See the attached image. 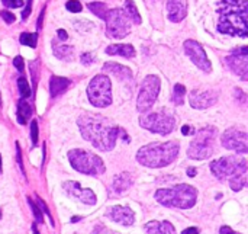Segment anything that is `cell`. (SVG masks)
<instances>
[{"instance_id": "1", "label": "cell", "mask_w": 248, "mask_h": 234, "mask_svg": "<svg viewBox=\"0 0 248 234\" xmlns=\"http://www.w3.org/2000/svg\"><path fill=\"white\" fill-rule=\"evenodd\" d=\"M77 125L83 138L90 141L93 147L100 151L113 150L119 135V127L113 125L109 119L102 115L86 114L78 118Z\"/></svg>"}, {"instance_id": "2", "label": "cell", "mask_w": 248, "mask_h": 234, "mask_svg": "<svg viewBox=\"0 0 248 234\" xmlns=\"http://www.w3.org/2000/svg\"><path fill=\"white\" fill-rule=\"evenodd\" d=\"M180 151V146L176 141L167 143H151L141 147L137 153V160L147 167L157 169L171 165Z\"/></svg>"}, {"instance_id": "3", "label": "cell", "mask_w": 248, "mask_h": 234, "mask_svg": "<svg viewBox=\"0 0 248 234\" xmlns=\"http://www.w3.org/2000/svg\"><path fill=\"white\" fill-rule=\"evenodd\" d=\"M155 201L167 208L189 210L196 204L198 191L186 184L176 185L173 188H163L155 192Z\"/></svg>"}, {"instance_id": "4", "label": "cell", "mask_w": 248, "mask_h": 234, "mask_svg": "<svg viewBox=\"0 0 248 234\" xmlns=\"http://www.w3.org/2000/svg\"><path fill=\"white\" fill-rule=\"evenodd\" d=\"M221 19L218 29L222 33L238 35L246 38L248 35V7L243 6H228L219 10Z\"/></svg>"}, {"instance_id": "5", "label": "cell", "mask_w": 248, "mask_h": 234, "mask_svg": "<svg viewBox=\"0 0 248 234\" xmlns=\"http://www.w3.org/2000/svg\"><path fill=\"white\" fill-rule=\"evenodd\" d=\"M68 160L74 170L84 173V175L100 176L106 170L103 160L97 154L87 151V150H81V149L71 150L68 153Z\"/></svg>"}, {"instance_id": "6", "label": "cell", "mask_w": 248, "mask_h": 234, "mask_svg": "<svg viewBox=\"0 0 248 234\" xmlns=\"http://www.w3.org/2000/svg\"><path fill=\"white\" fill-rule=\"evenodd\" d=\"M195 138L189 144L187 156L193 160H205L214 154L215 150V137L217 128L215 127H205L195 133Z\"/></svg>"}, {"instance_id": "7", "label": "cell", "mask_w": 248, "mask_h": 234, "mask_svg": "<svg viewBox=\"0 0 248 234\" xmlns=\"http://www.w3.org/2000/svg\"><path fill=\"white\" fill-rule=\"evenodd\" d=\"M140 124L142 128L160 134V135H167L174 130L176 125V118L171 111L163 108L160 111H155L153 114L144 115L140 118Z\"/></svg>"}, {"instance_id": "8", "label": "cell", "mask_w": 248, "mask_h": 234, "mask_svg": "<svg viewBox=\"0 0 248 234\" xmlns=\"http://www.w3.org/2000/svg\"><path fill=\"white\" fill-rule=\"evenodd\" d=\"M87 96L92 105L106 108L112 103V84L108 76L97 74L87 86Z\"/></svg>"}, {"instance_id": "9", "label": "cell", "mask_w": 248, "mask_h": 234, "mask_svg": "<svg viewBox=\"0 0 248 234\" xmlns=\"http://www.w3.org/2000/svg\"><path fill=\"white\" fill-rule=\"evenodd\" d=\"M211 170L214 176L219 181L231 179L237 175L247 173V160L235 156L221 157L211 163Z\"/></svg>"}, {"instance_id": "10", "label": "cell", "mask_w": 248, "mask_h": 234, "mask_svg": "<svg viewBox=\"0 0 248 234\" xmlns=\"http://www.w3.org/2000/svg\"><path fill=\"white\" fill-rule=\"evenodd\" d=\"M105 20H106V33L110 38L122 39L131 32V23L132 22L124 9L109 10Z\"/></svg>"}, {"instance_id": "11", "label": "cell", "mask_w": 248, "mask_h": 234, "mask_svg": "<svg viewBox=\"0 0 248 234\" xmlns=\"http://www.w3.org/2000/svg\"><path fill=\"white\" fill-rule=\"evenodd\" d=\"M160 87H161V82L157 76L150 74L144 79L141 89H140V95H138V100H137V109L140 112H148L153 105L155 103L158 93H160Z\"/></svg>"}, {"instance_id": "12", "label": "cell", "mask_w": 248, "mask_h": 234, "mask_svg": "<svg viewBox=\"0 0 248 234\" xmlns=\"http://www.w3.org/2000/svg\"><path fill=\"white\" fill-rule=\"evenodd\" d=\"M222 146L228 150H234L238 153L248 151V135L246 131L230 128L222 134Z\"/></svg>"}, {"instance_id": "13", "label": "cell", "mask_w": 248, "mask_h": 234, "mask_svg": "<svg viewBox=\"0 0 248 234\" xmlns=\"http://www.w3.org/2000/svg\"><path fill=\"white\" fill-rule=\"evenodd\" d=\"M185 51L186 54L190 57V60L201 68L203 70L205 73H209L211 68H212V64L203 50V47L198 42V41H193V39H187L185 42Z\"/></svg>"}, {"instance_id": "14", "label": "cell", "mask_w": 248, "mask_h": 234, "mask_svg": "<svg viewBox=\"0 0 248 234\" xmlns=\"http://www.w3.org/2000/svg\"><path fill=\"white\" fill-rule=\"evenodd\" d=\"M227 64L230 66V68L238 74L240 77H243L244 80L248 77V48L247 47H241L238 50H234L231 55L227 57Z\"/></svg>"}, {"instance_id": "15", "label": "cell", "mask_w": 248, "mask_h": 234, "mask_svg": "<svg viewBox=\"0 0 248 234\" xmlns=\"http://www.w3.org/2000/svg\"><path fill=\"white\" fill-rule=\"evenodd\" d=\"M62 189L65 191V194L71 198H77L80 200L83 204L86 205H94L97 202V198H96V194L92 191V189H87V188H81L78 182H74V181H67L62 184Z\"/></svg>"}, {"instance_id": "16", "label": "cell", "mask_w": 248, "mask_h": 234, "mask_svg": "<svg viewBox=\"0 0 248 234\" xmlns=\"http://www.w3.org/2000/svg\"><path fill=\"white\" fill-rule=\"evenodd\" d=\"M189 102L195 109H206L218 102V93L211 89H195L189 96Z\"/></svg>"}, {"instance_id": "17", "label": "cell", "mask_w": 248, "mask_h": 234, "mask_svg": "<svg viewBox=\"0 0 248 234\" xmlns=\"http://www.w3.org/2000/svg\"><path fill=\"white\" fill-rule=\"evenodd\" d=\"M106 217L112 220L113 223L122 224V226H132L135 223V214L129 207H122V205H115L112 207L108 213Z\"/></svg>"}, {"instance_id": "18", "label": "cell", "mask_w": 248, "mask_h": 234, "mask_svg": "<svg viewBox=\"0 0 248 234\" xmlns=\"http://www.w3.org/2000/svg\"><path fill=\"white\" fill-rule=\"evenodd\" d=\"M167 13L171 22H180L186 17V1L185 0H167Z\"/></svg>"}, {"instance_id": "19", "label": "cell", "mask_w": 248, "mask_h": 234, "mask_svg": "<svg viewBox=\"0 0 248 234\" xmlns=\"http://www.w3.org/2000/svg\"><path fill=\"white\" fill-rule=\"evenodd\" d=\"M147 234H177L170 221H150L145 224Z\"/></svg>"}, {"instance_id": "20", "label": "cell", "mask_w": 248, "mask_h": 234, "mask_svg": "<svg viewBox=\"0 0 248 234\" xmlns=\"http://www.w3.org/2000/svg\"><path fill=\"white\" fill-rule=\"evenodd\" d=\"M106 54L109 55H122L125 58H134L135 57V48L128 44H113L106 48Z\"/></svg>"}, {"instance_id": "21", "label": "cell", "mask_w": 248, "mask_h": 234, "mask_svg": "<svg viewBox=\"0 0 248 234\" xmlns=\"http://www.w3.org/2000/svg\"><path fill=\"white\" fill-rule=\"evenodd\" d=\"M134 184V178L131 176V173L124 172L121 175H118L113 181V191L115 194H124L125 191H128Z\"/></svg>"}, {"instance_id": "22", "label": "cell", "mask_w": 248, "mask_h": 234, "mask_svg": "<svg viewBox=\"0 0 248 234\" xmlns=\"http://www.w3.org/2000/svg\"><path fill=\"white\" fill-rule=\"evenodd\" d=\"M103 68H105L106 71H109L110 74L116 76V77L121 79V80H128V79L132 77V71H131L128 67L121 66V64H118V63H106V64L103 66Z\"/></svg>"}, {"instance_id": "23", "label": "cell", "mask_w": 248, "mask_h": 234, "mask_svg": "<svg viewBox=\"0 0 248 234\" xmlns=\"http://www.w3.org/2000/svg\"><path fill=\"white\" fill-rule=\"evenodd\" d=\"M70 84V80L65 77H60V76H52L49 80V93L52 98L58 96L60 93H62Z\"/></svg>"}, {"instance_id": "24", "label": "cell", "mask_w": 248, "mask_h": 234, "mask_svg": "<svg viewBox=\"0 0 248 234\" xmlns=\"http://www.w3.org/2000/svg\"><path fill=\"white\" fill-rule=\"evenodd\" d=\"M31 115H32V108L28 103V100L25 98H22L17 103V121H19V124H22V125L26 124L28 119L31 118Z\"/></svg>"}, {"instance_id": "25", "label": "cell", "mask_w": 248, "mask_h": 234, "mask_svg": "<svg viewBox=\"0 0 248 234\" xmlns=\"http://www.w3.org/2000/svg\"><path fill=\"white\" fill-rule=\"evenodd\" d=\"M54 54H55V57H58L61 60L70 61L73 54H74V48L71 45H57V44H54Z\"/></svg>"}, {"instance_id": "26", "label": "cell", "mask_w": 248, "mask_h": 234, "mask_svg": "<svg viewBox=\"0 0 248 234\" xmlns=\"http://www.w3.org/2000/svg\"><path fill=\"white\" fill-rule=\"evenodd\" d=\"M125 13L128 15V17L131 19L132 23H137L140 25L141 23V15L138 13V9H137V4L132 1V0H126L125 1Z\"/></svg>"}, {"instance_id": "27", "label": "cell", "mask_w": 248, "mask_h": 234, "mask_svg": "<svg viewBox=\"0 0 248 234\" xmlns=\"http://www.w3.org/2000/svg\"><path fill=\"white\" fill-rule=\"evenodd\" d=\"M230 185H231V189L234 192H238V191L244 189L247 186V173H241V175H237V176L231 178Z\"/></svg>"}, {"instance_id": "28", "label": "cell", "mask_w": 248, "mask_h": 234, "mask_svg": "<svg viewBox=\"0 0 248 234\" xmlns=\"http://www.w3.org/2000/svg\"><path fill=\"white\" fill-rule=\"evenodd\" d=\"M87 7H89L94 15H97L100 19H105V17H106V15H108V12H109L108 4H105V3H102V1L89 3V4H87Z\"/></svg>"}, {"instance_id": "29", "label": "cell", "mask_w": 248, "mask_h": 234, "mask_svg": "<svg viewBox=\"0 0 248 234\" xmlns=\"http://www.w3.org/2000/svg\"><path fill=\"white\" fill-rule=\"evenodd\" d=\"M185 95H186V87L183 84H176L173 90V100L176 105H183L185 102Z\"/></svg>"}, {"instance_id": "30", "label": "cell", "mask_w": 248, "mask_h": 234, "mask_svg": "<svg viewBox=\"0 0 248 234\" xmlns=\"http://www.w3.org/2000/svg\"><path fill=\"white\" fill-rule=\"evenodd\" d=\"M36 41H38V35L36 33H28V32H25V33L20 35V44L28 45L31 48H35L36 47Z\"/></svg>"}, {"instance_id": "31", "label": "cell", "mask_w": 248, "mask_h": 234, "mask_svg": "<svg viewBox=\"0 0 248 234\" xmlns=\"http://www.w3.org/2000/svg\"><path fill=\"white\" fill-rule=\"evenodd\" d=\"M17 87H19V93H20L22 98L26 99V98L31 96V87H29V83H28V80L25 77H20L17 80Z\"/></svg>"}, {"instance_id": "32", "label": "cell", "mask_w": 248, "mask_h": 234, "mask_svg": "<svg viewBox=\"0 0 248 234\" xmlns=\"http://www.w3.org/2000/svg\"><path fill=\"white\" fill-rule=\"evenodd\" d=\"M28 204H29L31 210H32V214H33V217H35L36 223L42 224V223H44V214H42L41 208H39V207H38V205H36L31 198H28Z\"/></svg>"}, {"instance_id": "33", "label": "cell", "mask_w": 248, "mask_h": 234, "mask_svg": "<svg viewBox=\"0 0 248 234\" xmlns=\"http://www.w3.org/2000/svg\"><path fill=\"white\" fill-rule=\"evenodd\" d=\"M65 7H67L68 12H73V13H78V12H81V9H83L81 3H80L78 0H68L67 4H65Z\"/></svg>"}, {"instance_id": "34", "label": "cell", "mask_w": 248, "mask_h": 234, "mask_svg": "<svg viewBox=\"0 0 248 234\" xmlns=\"http://www.w3.org/2000/svg\"><path fill=\"white\" fill-rule=\"evenodd\" d=\"M36 205L41 208V211H42V214H46L48 216V218H49V223H51V226L54 227V221H52V216H51V213H49V210H48V207H46V204L38 197L36 198Z\"/></svg>"}, {"instance_id": "35", "label": "cell", "mask_w": 248, "mask_h": 234, "mask_svg": "<svg viewBox=\"0 0 248 234\" xmlns=\"http://www.w3.org/2000/svg\"><path fill=\"white\" fill-rule=\"evenodd\" d=\"M31 138H32V144L36 146L38 144V122L32 121L31 124Z\"/></svg>"}, {"instance_id": "36", "label": "cell", "mask_w": 248, "mask_h": 234, "mask_svg": "<svg viewBox=\"0 0 248 234\" xmlns=\"http://www.w3.org/2000/svg\"><path fill=\"white\" fill-rule=\"evenodd\" d=\"M92 234H115V232L110 230V229H108V227L103 226V224H96Z\"/></svg>"}, {"instance_id": "37", "label": "cell", "mask_w": 248, "mask_h": 234, "mask_svg": "<svg viewBox=\"0 0 248 234\" xmlns=\"http://www.w3.org/2000/svg\"><path fill=\"white\" fill-rule=\"evenodd\" d=\"M224 7H228V6H243V4H247V0H219Z\"/></svg>"}, {"instance_id": "38", "label": "cell", "mask_w": 248, "mask_h": 234, "mask_svg": "<svg viewBox=\"0 0 248 234\" xmlns=\"http://www.w3.org/2000/svg\"><path fill=\"white\" fill-rule=\"evenodd\" d=\"M1 1L6 7H12V9L23 6V0H1Z\"/></svg>"}, {"instance_id": "39", "label": "cell", "mask_w": 248, "mask_h": 234, "mask_svg": "<svg viewBox=\"0 0 248 234\" xmlns=\"http://www.w3.org/2000/svg\"><path fill=\"white\" fill-rule=\"evenodd\" d=\"M13 66L16 67V70L17 71H23V68H25V63H23V58L20 57V55H17L15 60H13Z\"/></svg>"}, {"instance_id": "40", "label": "cell", "mask_w": 248, "mask_h": 234, "mask_svg": "<svg viewBox=\"0 0 248 234\" xmlns=\"http://www.w3.org/2000/svg\"><path fill=\"white\" fill-rule=\"evenodd\" d=\"M1 17L4 19V22H6V23H13V22H15V19H16V17H15V15H13V13H10V12H7V10H3V12H1Z\"/></svg>"}, {"instance_id": "41", "label": "cell", "mask_w": 248, "mask_h": 234, "mask_svg": "<svg viewBox=\"0 0 248 234\" xmlns=\"http://www.w3.org/2000/svg\"><path fill=\"white\" fill-rule=\"evenodd\" d=\"M80 60H81V63H83V64H86V66H89V64L94 63V58H93V55H92V54H89V52H87V54H83Z\"/></svg>"}, {"instance_id": "42", "label": "cell", "mask_w": 248, "mask_h": 234, "mask_svg": "<svg viewBox=\"0 0 248 234\" xmlns=\"http://www.w3.org/2000/svg\"><path fill=\"white\" fill-rule=\"evenodd\" d=\"M195 133H196V131H195L193 127H190V125H183V128H182V134L186 135V137H187V135H193Z\"/></svg>"}, {"instance_id": "43", "label": "cell", "mask_w": 248, "mask_h": 234, "mask_svg": "<svg viewBox=\"0 0 248 234\" xmlns=\"http://www.w3.org/2000/svg\"><path fill=\"white\" fill-rule=\"evenodd\" d=\"M16 156H17V163H19V167H20L22 173L25 175V169H23V163H22V157H20V149H19V144H16Z\"/></svg>"}, {"instance_id": "44", "label": "cell", "mask_w": 248, "mask_h": 234, "mask_svg": "<svg viewBox=\"0 0 248 234\" xmlns=\"http://www.w3.org/2000/svg\"><path fill=\"white\" fill-rule=\"evenodd\" d=\"M31 10H32V0H28V4H26L25 10H23V13H22V17L26 19V17L31 15Z\"/></svg>"}, {"instance_id": "45", "label": "cell", "mask_w": 248, "mask_h": 234, "mask_svg": "<svg viewBox=\"0 0 248 234\" xmlns=\"http://www.w3.org/2000/svg\"><path fill=\"white\" fill-rule=\"evenodd\" d=\"M219 234H241V233H238V232L232 230V229H231V227H228V226H222V227L219 229Z\"/></svg>"}, {"instance_id": "46", "label": "cell", "mask_w": 248, "mask_h": 234, "mask_svg": "<svg viewBox=\"0 0 248 234\" xmlns=\"http://www.w3.org/2000/svg\"><path fill=\"white\" fill-rule=\"evenodd\" d=\"M182 234H199V229H198V227H190V229L183 230Z\"/></svg>"}, {"instance_id": "47", "label": "cell", "mask_w": 248, "mask_h": 234, "mask_svg": "<svg viewBox=\"0 0 248 234\" xmlns=\"http://www.w3.org/2000/svg\"><path fill=\"white\" fill-rule=\"evenodd\" d=\"M57 33H58V38H60L61 41H65V39L68 38V35H67V32H65L64 29H58Z\"/></svg>"}, {"instance_id": "48", "label": "cell", "mask_w": 248, "mask_h": 234, "mask_svg": "<svg viewBox=\"0 0 248 234\" xmlns=\"http://www.w3.org/2000/svg\"><path fill=\"white\" fill-rule=\"evenodd\" d=\"M187 176L195 178V176H196V169H195V167H189V169H187Z\"/></svg>"}, {"instance_id": "49", "label": "cell", "mask_w": 248, "mask_h": 234, "mask_svg": "<svg viewBox=\"0 0 248 234\" xmlns=\"http://www.w3.org/2000/svg\"><path fill=\"white\" fill-rule=\"evenodd\" d=\"M32 233L39 234V232H38V227H36V224H33V226H32Z\"/></svg>"}, {"instance_id": "50", "label": "cell", "mask_w": 248, "mask_h": 234, "mask_svg": "<svg viewBox=\"0 0 248 234\" xmlns=\"http://www.w3.org/2000/svg\"><path fill=\"white\" fill-rule=\"evenodd\" d=\"M80 220H81V217H73L71 218V223H78Z\"/></svg>"}, {"instance_id": "51", "label": "cell", "mask_w": 248, "mask_h": 234, "mask_svg": "<svg viewBox=\"0 0 248 234\" xmlns=\"http://www.w3.org/2000/svg\"><path fill=\"white\" fill-rule=\"evenodd\" d=\"M0 175H1V157H0Z\"/></svg>"}, {"instance_id": "52", "label": "cell", "mask_w": 248, "mask_h": 234, "mask_svg": "<svg viewBox=\"0 0 248 234\" xmlns=\"http://www.w3.org/2000/svg\"><path fill=\"white\" fill-rule=\"evenodd\" d=\"M0 220H1V210H0Z\"/></svg>"}, {"instance_id": "53", "label": "cell", "mask_w": 248, "mask_h": 234, "mask_svg": "<svg viewBox=\"0 0 248 234\" xmlns=\"http://www.w3.org/2000/svg\"><path fill=\"white\" fill-rule=\"evenodd\" d=\"M0 105H1V99H0Z\"/></svg>"}]
</instances>
